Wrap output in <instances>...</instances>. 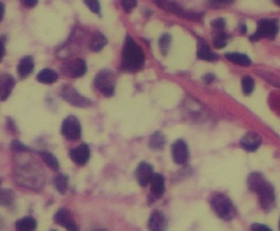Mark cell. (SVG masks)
I'll use <instances>...</instances> for the list:
<instances>
[{
	"label": "cell",
	"mask_w": 280,
	"mask_h": 231,
	"mask_svg": "<svg viewBox=\"0 0 280 231\" xmlns=\"http://www.w3.org/2000/svg\"><path fill=\"white\" fill-rule=\"evenodd\" d=\"M248 187L257 193L260 198V204L265 211H270L275 203L274 188L266 182L261 173H251L248 178Z\"/></svg>",
	"instance_id": "6da1fadb"
},
{
	"label": "cell",
	"mask_w": 280,
	"mask_h": 231,
	"mask_svg": "<svg viewBox=\"0 0 280 231\" xmlns=\"http://www.w3.org/2000/svg\"><path fill=\"white\" fill-rule=\"evenodd\" d=\"M145 55L143 50L131 37L127 36L123 51V69L128 72H136L143 67Z\"/></svg>",
	"instance_id": "7a4b0ae2"
},
{
	"label": "cell",
	"mask_w": 280,
	"mask_h": 231,
	"mask_svg": "<svg viewBox=\"0 0 280 231\" xmlns=\"http://www.w3.org/2000/svg\"><path fill=\"white\" fill-rule=\"evenodd\" d=\"M94 85L104 96L112 97L114 95V88H115V78H114V73L109 69L101 70L95 76Z\"/></svg>",
	"instance_id": "3957f363"
},
{
	"label": "cell",
	"mask_w": 280,
	"mask_h": 231,
	"mask_svg": "<svg viewBox=\"0 0 280 231\" xmlns=\"http://www.w3.org/2000/svg\"><path fill=\"white\" fill-rule=\"evenodd\" d=\"M211 207L218 216L225 220L232 218L235 213L232 201L227 196L223 195H218L213 197L211 200Z\"/></svg>",
	"instance_id": "277c9868"
},
{
	"label": "cell",
	"mask_w": 280,
	"mask_h": 231,
	"mask_svg": "<svg viewBox=\"0 0 280 231\" xmlns=\"http://www.w3.org/2000/svg\"><path fill=\"white\" fill-rule=\"evenodd\" d=\"M156 3L160 8L175 14L181 18L191 19V20H198V19H201L202 17V14H200V13H195V12H190V11L183 9L182 7H180L179 5L173 1L156 0Z\"/></svg>",
	"instance_id": "5b68a950"
},
{
	"label": "cell",
	"mask_w": 280,
	"mask_h": 231,
	"mask_svg": "<svg viewBox=\"0 0 280 231\" xmlns=\"http://www.w3.org/2000/svg\"><path fill=\"white\" fill-rule=\"evenodd\" d=\"M279 32V26L273 19H262L258 22L257 32L249 37L250 41H258L261 38L274 39Z\"/></svg>",
	"instance_id": "8992f818"
},
{
	"label": "cell",
	"mask_w": 280,
	"mask_h": 231,
	"mask_svg": "<svg viewBox=\"0 0 280 231\" xmlns=\"http://www.w3.org/2000/svg\"><path fill=\"white\" fill-rule=\"evenodd\" d=\"M62 97L66 102L73 106L88 108L92 104L89 99L80 95L75 88L69 85H66L62 88Z\"/></svg>",
	"instance_id": "52a82bcc"
},
{
	"label": "cell",
	"mask_w": 280,
	"mask_h": 231,
	"mask_svg": "<svg viewBox=\"0 0 280 231\" xmlns=\"http://www.w3.org/2000/svg\"><path fill=\"white\" fill-rule=\"evenodd\" d=\"M62 134L68 140H78L81 136V126L75 116H67L62 123Z\"/></svg>",
	"instance_id": "ba28073f"
},
{
	"label": "cell",
	"mask_w": 280,
	"mask_h": 231,
	"mask_svg": "<svg viewBox=\"0 0 280 231\" xmlns=\"http://www.w3.org/2000/svg\"><path fill=\"white\" fill-rule=\"evenodd\" d=\"M54 222L61 226L64 227L67 231H79V227L74 221L70 211L68 209H60L53 217Z\"/></svg>",
	"instance_id": "9c48e42d"
},
{
	"label": "cell",
	"mask_w": 280,
	"mask_h": 231,
	"mask_svg": "<svg viewBox=\"0 0 280 231\" xmlns=\"http://www.w3.org/2000/svg\"><path fill=\"white\" fill-rule=\"evenodd\" d=\"M172 156L175 164L184 165L188 159V147L182 139L176 140L172 146Z\"/></svg>",
	"instance_id": "30bf717a"
},
{
	"label": "cell",
	"mask_w": 280,
	"mask_h": 231,
	"mask_svg": "<svg viewBox=\"0 0 280 231\" xmlns=\"http://www.w3.org/2000/svg\"><path fill=\"white\" fill-rule=\"evenodd\" d=\"M153 174L152 166L147 162H141L136 169V179L141 187H146L150 182Z\"/></svg>",
	"instance_id": "8fae6325"
},
{
	"label": "cell",
	"mask_w": 280,
	"mask_h": 231,
	"mask_svg": "<svg viewBox=\"0 0 280 231\" xmlns=\"http://www.w3.org/2000/svg\"><path fill=\"white\" fill-rule=\"evenodd\" d=\"M90 157V149L88 145L82 144L79 147H75V149L70 151L71 160L75 164L83 165L88 162Z\"/></svg>",
	"instance_id": "7c38bea8"
},
{
	"label": "cell",
	"mask_w": 280,
	"mask_h": 231,
	"mask_svg": "<svg viewBox=\"0 0 280 231\" xmlns=\"http://www.w3.org/2000/svg\"><path fill=\"white\" fill-rule=\"evenodd\" d=\"M15 83L16 82L14 76L8 74L0 76V102L5 101L9 98Z\"/></svg>",
	"instance_id": "4fadbf2b"
},
{
	"label": "cell",
	"mask_w": 280,
	"mask_h": 231,
	"mask_svg": "<svg viewBox=\"0 0 280 231\" xmlns=\"http://www.w3.org/2000/svg\"><path fill=\"white\" fill-rule=\"evenodd\" d=\"M166 227V218L164 214L158 210L153 212L148 222L149 231H165Z\"/></svg>",
	"instance_id": "5bb4252c"
},
{
	"label": "cell",
	"mask_w": 280,
	"mask_h": 231,
	"mask_svg": "<svg viewBox=\"0 0 280 231\" xmlns=\"http://www.w3.org/2000/svg\"><path fill=\"white\" fill-rule=\"evenodd\" d=\"M261 144V138L258 133L249 132L241 139V146L246 151H253L258 149Z\"/></svg>",
	"instance_id": "9a60e30c"
},
{
	"label": "cell",
	"mask_w": 280,
	"mask_h": 231,
	"mask_svg": "<svg viewBox=\"0 0 280 231\" xmlns=\"http://www.w3.org/2000/svg\"><path fill=\"white\" fill-rule=\"evenodd\" d=\"M34 69V61L31 56H25L21 59L18 66V74L21 79L30 76Z\"/></svg>",
	"instance_id": "2e32d148"
},
{
	"label": "cell",
	"mask_w": 280,
	"mask_h": 231,
	"mask_svg": "<svg viewBox=\"0 0 280 231\" xmlns=\"http://www.w3.org/2000/svg\"><path fill=\"white\" fill-rule=\"evenodd\" d=\"M67 71L71 77L79 78L83 76L87 72V64L81 59H77L71 63L67 67Z\"/></svg>",
	"instance_id": "e0dca14e"
},
{
	"label": "cell",
	"mask_w": 280,
	"mask_h": 231,
	"mask_svg": "<svg viewBox=\"0 0 280 231\" xmlns=\"http://www.w3.org/2000/svg\"><path fill=\"white\" fill-rule=\"evenodd\" d=\"M149 183L151 186V192L154 196H161L164 194L165 180L162 175L159 173H154Z\"/></svg>",
	"instance_id": "ac0fdd59"
},
{
	"label": "cell",
	"mask_w": 280,
	"mask_h": 231,
	"mask_svg": "<svg viewBox=\"0 0 280 231\" xmlns=\"http://www.w3.org/2000/svg\"><path fill=\"white\" fill-rule=\"evenodd\" d=\"M225 57L231 63H234L236 65L247 67L251 64V61L246 54L239 53H227L225 54Z\"/></svg>",
	"instance_id": "d6986e66"
},
{
	"label": "cell",
	"mask_w": 280,
	"mask_h": 231,
	"mask_svg": "<svg viewBox=\"0 0 280 231\" xmlns=\"http://www.w3.org/2000/svg\"><path fill=\"white\" fill-rule=\"evenodd\" d=\"M15 227L18 231H34L37 228V222L34 218L27 216L18 220Z\"/></svg>",
	"instance_id": "ffe728a7"
},
{
	"label": "cell",
	"mask_w": 280,
	"mask_h": 231,
	"mask_svg": "<svg viewBox=\"0 0 280 231\" xmlns=\"http://www.w3.org/2000/svg\"><path fill=\"white\" fill-rule=\"evenodd\" d=\"M57 79V73L50 68H45L41 70L37 76V80L44 84H53Z\"/></svg>",
	"instance_id": "44dd1931"
},
{
	"label": "cell",
	"mask_w": 280,
	"mask_h": 231,
	"mask_svg": "<svg viewBox=\"0 0 280 231\" xmlns=\"http://www.w3.org/2000/svg\"><path fill=\"white\" fill-rule=\"evenodd\" d=\"M108 43V39L101 33H95L90 40V49L93 52H99Z\"/></svg>",
	"instance_id": "7402d4cb"
},
{
	"label": "cell",
	"mask_w": 280,
	"mask_h": 231,
	"mask_svg": "<svg viewBox=\"0 0 280 231\" xmlns=\"http://www.w3.org/2000/svg\"><path fill=\"white\" fill-rule=\"evenodd\" d=\"M53 183L61 195L66 194L68 187V177L66 175L63 173H59L53 179Z\"/></svg>",
	"instance_id": "603a6c76"
},
{
	"label": "cell",
	"mask_w": 280,
	"mask_h": 231,
	"mask_svg": "<svg viewBox=\"0 0 280 231\" xmlns=\"http://www.w3.org/2000/svg\"><path fill=\"white\" fill-rule=\"evenodd\" d=\"M197 56L201 60L209 61V62L216 61L218 59V56L210 51L209 46L206 45L205 43L199 44V48H198V51H197Z\"/></svg>",
	"instance_id": "cb8c5ba5"
},
{
	"label": "cell",
	"mask_w": 280,
	"mask_h": 231,
	"mask_svg": "<svg viewBox=\"0 0 280 231\" xmlns=\"http://www.w3.org/2000/svg\"><path fill=\"white\" fill-rule=\"evenodd\" d=\"M165 142H166V140H165L163 134L156 132L152 134L149 138V147L153 150L162 149L165 146Z\"/></svg>",
	"instance_id": "d4e9b609"
},
{
	"label": "cell",
	"mask_w": 280,
	"mask_h": 231,
	"mask_svg": "<svg viewBox=\"0 0 280 231\" xmlns=\"http://www.w3.org/2000/svg\"><path fill=\"white\" fill-rule=\"evenodd\" d=\"M40 154V157L42 158V160H44L45 163L49 168L52 169L53 171H57L60 167V165L55 156L47 151H41Z\"/></svg>",
	"instance_id": "484cf974"
},
{
	"label": "cell",
	"mask_w": 280,
	"mask_h": 231,
	"mask_svg": "<svg viewBox=\"0 0 280 231\" xmlns=\"http://www.w3.org/2000/svg\"><path fill=\"white\" fill-rule=\"evenodd\" d=\"M14 200V193L11 189H0V205L8 206Z\"/></svg>",
	"instance_id": "4316f807"
},
{
	"label": "cell",
	"mask_w": 280,
	"mask_h": 231,
	"mask_svg": "<svg viewBox=\"0 0 280 231\" xmlns=\"http://www.w3.org/2000/svg\"><path fill=\"white\" fill-rule=\"evenodd\" d=\"M171 41H172V39L169 33H164L161 36L159 40V47H160V51L163 55H166L169 52L171 48Z\"/></svg>",
	"instance_id": "83f0119b"
},
{
	"label": "cell",
	"mask_w": 280,
	"mask_h": 231,
	"mask_svg": "<svg viewBox=\"0 0 280 231\" xmlns=\"http://www.w3.org/2000/svg\"><path fill=\"white\" fill-rule=\"evenodd\" d=\"M255 88V82L254 80L249 76H245L242 80V89L243 92L246 96H249L253 92Z\"/></svg>",
	"instance_id": "f1b7e54d"
},
{
	"label": "cell",
	"mask_w": 280,
	"mask_h": 231,
	"mask_svg": "<svg viewBox=\"0 0 280 231\" xmlns=\"http://www.w3.org/2000/svg\"><path fill=\"white\" fill-rule=\"evenodd\" d=\"M226 45H227V35L224 33H220L213 39V46L216 49H223Z\"/></svg>",
	"instance_id": "f546056e"
},
{
	"label": "cell",
	"mask_w": 280,
	"mask_h": 231,
	"mask_svg": "<svg viewBox=\"0 0 280 231\" xmlns=\"http://www.w3.org/2000/svg\"><path fill=\"white\" fill-rule=\"evenodd\" d=\"M83 2L93 14L101 13V5L98 0H83Z\"/></svg>",
	"instance_id": "4dcf8cb0"
},
{
	"label": "cell",
	"mask_w": 280,
	"mask_h": 231,
	"mask_svg": "<svg viewBox=\"0 0 280 231\" xmlns=\"http://www.w3.org/2000/svg\"><path fill=\"white\" fill-rule=\"evenodd\" d=\"M11 148L14 151H18V152H29L31 149L29 147L25 146L23 143L18 141V140H14L11 144Z\"/></svg>",
	"instance_id": "1f68e13d"
},
{
	"label": "cell",
	"mask_w": 280,
	"mask_h": 231,
	"mask_svg": "<svg viewBox=\"0 0 280 231\" xmlns=\"http://www.w3.org/2000/svg\"><path fill=\"white\" fill-rule=\"evenodd\" d=\"M234 0H209L210 5L213 8H220L225 5H231Z\"/></svg>",
	"instance_id": "d6a6232c"
},
{
	"label": "cell",
	"mask_w": 280,
	"mask_h": 231,
	"mask_svg": "<svg viewBox=\"0 0 280 231\" xmlns=\"http://www.w3.org/2000/svg\"><path fill=\"white\" fill-rule=\"evenodd\" d=\"M122 5L126 12H131L137 5V0H122Z\"/></svg>",
	"instance_id": "836d02e7"
},
{
	"label": "cell",
	"mask_w": 280,
	"mask_h": 231,
	"mask_svg": "<svg viewBox=\"0 0 280 231\" xmlns=\"http://www.w3.org/2000/svg\"><path fill=\"white\" fill-rule=\"evenodd\" d=\"M211 27L217 30H222L225 27V20L223 18H216L210 23Z\"/></svg>",
	"instance_id": "e575fe53"
},
{
	"label": "cell",
	"mask_w": 280,
	"mask_h": 231,
	"mask_svg": "<svg viewBox=\"0 0 280 231\" xmlns=\"http://www.w3.org/2000/svg\"><path fill=\"white\" fill-rule=\"evenodd\" d=\"M251 231H271V230L269 227L265 226L264 224L254 223L251 226Z\"/></svg>",
	"instance_id": "d590c367"
},
{
	"label": "cell",
	"mask_w": 280,
	"mask_h": 231,
	"mask_svg": "<svg viewBox=\"0 0 280 231\" xmlns=\"http://www.w3.org/2000/svg\"><path fill=\"white\" fill-rule=\"evenodd\" d=\"M20 2L22 3L24 6H26L27 8H32L37 5L39 0H20Z\"/></svg>",
	"instance_id": "8d00e7d4"
},
{
	"label": "cell",
	"mask_w": 280,
	"mask_h": 231,
	"mask_svg": "<svg viewBox=\"0 0 280 231\" xmlns=\"http://www.w3.org/2000/svg\"><path fill=\"white\" fill-rule=\"evenodd\" d=\"M5 46L4 40L0 39V63L2 62L3 58L5 57Z\"/></svg>",
	"instance_id": "74e56055"
},
{
	"label": "cell",
	"mask_w": 280,
	"mask_h": 231,
	"mask_svg": "<svg viewBox=\"0 0 280 231\" xmlns=\"http://www.w3.org/2000/svg\"><path fill=\"white\" fill-rule=\"evenodd\" d=\"M202 79H203V81L205 82L207 84H210V83H211V82L214 81L215 76L214 75H212V74H208V75H205Z\"/></svg>",
	"instance_id": "f35d334b"
},
{
	"label": "cell",
	"mask_w": 280,
	"mask_h": 231,
	"mask_svg": "<svg viewBox=\"0 0 280 231\" xmlns=\"http://www.w3.org/2000/svg\"><path fill=\"white\" fill-rule=\"evenodd\" d=\"M4 15H5V5L2 2H0V22L4 18Z\"/></svg>",
	"instance_id": "ab89813d"
},
{
	"label": "cell",
	"mask_w": 280,
	"mask_h": 231,
	"mask_svg": "<svg viewBox=\"0 0 280 231\" xmlns=\"http://www.w3.org/2000/svg\"><path fill=\"white\" fill-rule=\"evenodd\" d=\"M241 32L243 33H245L246 31H247V28H246V25L245 24H243V25H241L240 27Z\"/></svg>",
	"instance_id": "60d3db41"
},
{
	"label": "cell",
	"mask_w": 280,
	"mask_h": 231,
	"mask_svg": "<svg viewBox=\"0 0 280 231\" xmlns=\"http://www.w3.org/2000/svg\"><path fill=\"white\" fill-rule=\"evenodd\" d=\"M272 1L275 3L276 5L280 7V0H272Z\"/></svg>",
	"instance_id": "b9f144b4"
},
{
	"label": "cell",
	"mask_w": 280,
	"mask_h": 231,
	"mask_svg": "<svg viewBox=\"0 0 280 231\" xmlns=\"http://www.w3.org/2000/svg\"><path fill=\"white\" fill-rule=\"evenodd\" d=\"M106 231V230H104V229H96V230H93V231Z\"/></svg>",
	"instance_id": "7bdbcfd3"
},
{
	"label": "cell",
	"mask_w": 280,
	"mask_h": 231,
	"mask_svg": "<svg viewBox=\"0 0 280 231\" xmlns=\"http://www.w3.org/2000/svg\"></svg>",
	"instance_id": "ee69618b"
},
{
	"label": "cell",
	"mask_w": 280,
	"mask_h": 231,
	"mask_svg": "<svg viewBox=\"0 0 280 231\" xmlns=\"http://www.w3.org/2000/svg\"><path fill=\"white\" fill-rule=\"evenodd\" d=\"M0 184H1V179H0Z\"/></svg>",
	"instance_id": "f6af8a7d"
},
{
	"label": "cell",
	"mask_w": 280,
	"mask_h": 231,
	"mask_svg": "<svg viewBox=\"0 0 280 231\" xmlns=\"http://www.w3.org/2000/svg\"><path fill=\"white\" fill-rule=\"evenodd\" d=\"M54 231V230H53V231Z\"/></svg>",
	"instance_id": "bcb514c9"
}]
</instances>
